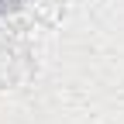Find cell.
Here are the masks:
<instances>
[{
    "instance_id": "cell-1",
    "label": "cell",
    "mask_w": 124,
    "mask_h": 124,
    "mask_svg": "<svg viewBox=\"0 0 124 124\" xmlns=\"http://www.w3.org/2000/svg\"><path fill=\"white\" fill-rule=\"evenodd\" d=\"M21 7H24V0H0V17H7V14L21 10Z\"/></svg>"
}]
</instances>
